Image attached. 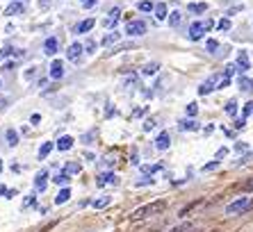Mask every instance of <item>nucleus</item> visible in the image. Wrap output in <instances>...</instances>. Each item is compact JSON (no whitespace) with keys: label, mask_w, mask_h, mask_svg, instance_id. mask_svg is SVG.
Returning a JSON list of instances; mask_svg holds the SVG:
<instances>
[{"label":"nucleus","mask_w":253,"mask_h":232,"mask_svg":"<svg viewBox=\"0 0 253 232\" xmlns=\"http://www.w3.org/2000/svg\"><path fill=\"white\" fill-rule=\"evenodd\" d=\"M167 200H153V203H148V205H144V207H139V209H135L132 214H130V219L132 221H144V219H153V216H160V214H165L167 212Z\"/></svg>","instance_id":"nucleus-1"},{"label":"nucleus","mask_w":253,"mask_h":232,"mask_svg":"<svg viewBox=\"0 0 253 232\" xmlns=\"http://www.w3.org/2000/svg\"><path fill=\"white\" fill-rule=\"evenodd\" d=\"M253 207V200L249 196H242V198H237V200H233V203L226 207V214H244V212H249V209Z\"/></svg>","instance_id":"nucleus-2"},{"label":"nucleus","mask_w":253,"mask_h":232,"mask_svg":"<svg viewBox=\"0 0 253 232\" xmlns=\"http://www.w3.org/2000/svg\"><path fill=\"white\" fill-rule=\"evenodd\" d=\"M126 35L128 37L146 35V23H144V21H128V25H126Z\"/></svg>","instance_id":"nucleus-3"},{"label":"nucleus","mask_w":253,"mask_h":232,"mask_svg":"<svg viewBox=\"0 0 253 232\" xmlns=\"http://www.w3.org/2000/svg\"><path fill=\"white\" fill-rule=\"evenodd\" d=\"M219 80H221V77H219L217 73H214V76H210V77H208V80L199 87V93H201V96H208V93H210L212 89H217L214 84H219Z\"/></svg>","instance_id":"nucleus-4"},{"label":"nucleus","mask_w":253,"mask_h":232,"mask_svg":"<svg viewBox=\"0 0 253 232\" xmlns=\"http://www.w3.org/2000/svg\"><path fill=\"white\" fill-rule=\"evenodd\" d=\"M119 21H121V9H119V7H114V9H110V12H107V16H105V21H103V25L112 30L114 25L119 23Z\"/></svg>","instance_id":"nucleus-5"},{"label":"nucleus","mask_w":253,"mask_h":232,"mask_svg":"<svg viewBox=\"0 0 253 232\" xmlns=\"http://www.w3.org/2000/svg\"><path fill=\"white\" fill-rule=\"evenodd\" d=\"M83 52H84V46H83V43H71L69 50H66V57H69L71 62H80Z\"/></svg>","instance_id":"nucleus-6"},{"label":"nucleus","mask_w":253,"mask_h":232,"mask_svg":"<svg viewBox=\"0 0 253 232\" xmlns=\"http://www.w3.org/2000/svg\"><path fill=\"white\" fill-rule=\"evenodd\" d=\"M206 23H192V28H189V39L192 41H199L201 37L206 35Z\"/></svg>","instance_id":"nucleus-7"},{"label":"nucleus","mask_w":253,"mask_h":232,"mask_svg":"<svg viewBox=\"0 0 253 232\" xmlns=\"http://www.w3.org/2000/svg\"><path fill=\"white\" fill-rule=\"evenodd\" d=\"M249 69H251V62H249L247 50H240V55H237V71H240V73H247Z\"/></svg>","instance_id":"nucleus-8"},{"label":"nucleus","mask_w":253,"mask_h":232,"mask_svg":"<svg viewBox=\"0 0 253 232\" xmlns=\"http://www.w3.org/2000/svg\"><path fill=\"white\" fill-rule=\"evenodd\" d=\"M171 146V137H169V132H160L158 134V139H155V148H158V151H167V148H169Z\"/></svg>","instance_id":"nucleus-9"},{"label":"nucleus","mask_w":253,"mask_h":232,"mask_svg":"<svg viewBox=\"0 0 253 232\" xmlns=\"http://www.w3.org/2000/svg\"><path fill=\"white\" fill-rule=\"evenodd\" d=\"M50 77H53V80H62V77H64V64H62L59 59H55L53 64H50Z\"/></svg>","instance_id":"nucleus-10"},{"label":"nucleus","mask_w":253,"mask_h":232,"mask_svg":"<svg viewBox=\"0 0 253 232\" xmlns=\"http://www.w3.org/2000/svg\"><path fill=\"white\" fill-rule=\"evenodd\" d=\"M96 185L98 187H105V185H119V178L114 173H103L96 178Z\"/></svg>","instance_id":"nucleus-11"},{"label":"nucleus","mask_w":253,"mask_h":232,"mask_svg":"<svg viewBox=\"0 0 253 232\" xmlns=\"http://www.w3.org/2000/svg\"><path fill=\"white\" fill-rule=\"evenodd\" d=\"M57 48H59V41L55 39V37H48V39H46V43H43V52L53 57L55 52H57Z\"/></svg>","instance_id":"nucleus-12"},{"label":"nucleus","mask_w":253,"mask_h":232,"mask_svg":"<svg viewBox=\"0 0 253 232\" xmlns=\"http://www.w3.org/2000/svg\"><path fill=\"white\" fill-rule=\"evenodd\" d=\"M94 25H96L94 18H84L83 23L76 25V35H84V32H89V30H94Z\"/></svg>","instance_id":"nucleus-13"},{"label":"nucleus","mask_w":253,"mask_h":232,"mask_svg":"<svg viewBox=\"0 0 253 232\" xmlns=\"http://www.w3.org/2000/svg\"><path fill=\"white\" fill-rule=\"evenodd\" d=\"M119 39H121V35H119L117 30H114V32H107V35L103 37V46L112 48V46H117V43H119Z\"/></svg>","instance_id":"nucleus-14"},{"label":"nucleus","mask_w":253,"mask_h":232,"mask_svg":"<svg viewBox=\"0 0 253 232\" xmlns=\"http://www.w3.org/2000/svg\"><path fill=\"white\" fill-rule=\"evenodd\" d=\"M169 232H206V230L201 226H196V223H183V226L173 228V230H169Z\"/></svg>","instance_id":"nucleus-15"},{"label":"nucleus","mask_w":253,"mask_h":232,"mask_svg":"<svg viewBox=\"0 0 253 232\" xmlns=\"http://www.w3.org/2000/svg\"><path fill=\"white\" fill-rule=\"evenodd\" d=\"M46 185H48V171H39L37 173V178H35V187L37 189H46Z\"/></svg>","instance_id":"nucleus-16"},{"label":"nucleus","mask_w":253,"mask_h":232,"mask_svg":"<svg viewBox=\"0 0 253 232\" xmlns=\"http://www.w3.org/2000/svg\"><path fill=\"white\" fill-rule=\"evenodd\" d=\"M153 12H155V18H158V21H167V18H169V14H167V2H158Z\"/></svg>","instance_id":"nucleus-17"},{"label":"nucleus","mask_w":253,"mask_h":232,"mask_svg":"<svg viewBox=\"0 0 253 232\" xmlns=\"http://www.w3.org/2000/svg\"><path fill=\"white\" fill-rule=\"evenodd\" d=\"M69 148H73V137H69V134L59 137V141H57V151H69Z\"/></svg>","instance_id":"nucleus-18"},{"label":"nucleus","mask_w":253,"mask_h":232,"mask_svg":"<svg viewBox=\"0 0 253 232\" xmlns=\"http://www.w3.org/2000/svg\"><path fill=\"white\" fill-rule=\"evenodd\" d=\"M23 12H25V7L21 2H14V5H9L5 9V16H18V14H23Z\"/></svg>","instance_id":"nucleus-19"},{"label":"nucleus","mask_w":253,"mask_h":232,"mask_svg":"<svg viewBox=\"0 0 253 232\" xmlns=\"http://www.w3.org/2000/svg\"><path fill=\"white\" fill-rule=\"evenodd\" d=\"M167 21H169V25H171V28H178V25L183 23V12H178V9H176V12H171Z\"/></svg>","instance_id":"nucleus-20"},{"label":"nucleus","mask_w":253,"mask_h":232,"mask_svg":"<svg viewBox=\"0 0 253 232\" xmlns=\"http://www.w3.org/2000/svg\"><path fill=\"white\" fill-rule=\"evenodd\" d=\"M187 9L192 14H203V12H208V2H189Z\"/></svg>","instance_id":"nucleus-21"},{"label":"nucleus","mask_w":253,"mask_h":232,"mask_svg":"<svg viewBox=\"0 0 253 232\" xmlns=\"http://www.w3.org/2000/svg\"><path fill=\"white\" fill-rule=\"evenodd\" d=\"M69 198H71V189H62V192L55 196V205H64Z\"/></svg>","instance_id":"nucleus-22"},{"label":"nucleus","mask_w":253,"mask_h":232,"mask_svg":"<svg viewBox=\"0 0 253 232\" xmlns=\"http://www.w3.org/2000/svg\"><path fill=\"white\" fill-rule=\"evenodd\" d=\"M158 69H160L158 62H151V64H146L144 69H141V76H155V73H158Z\"/></svg>","instance_id":"nucleus-23"},{"label":"nucleus","mask_w":253,"mask_h":232,"mask_svg":"<svg viewBox=\"0 0 253 232\" xmlns=\"http://www.w3.org/2000/svg\"><path fill=\"white\" fill-rule=\"evenodd\" d=\"M240 89L242 91H253V77H240Z\"/></svg>","instance_id":"nucleus-24"},{"label":"nucleus","mask_w":253,"mask_h":232,"mask_svg":"<svg viewBox=\"0 0 253 232\" xmlns=\"http://www.w3.org/2000/svg\"><path fill=\"white\" fill-rule=\"evenodd\" d=\"M69 180H71V175L66 173V171H59V173L53 178V182H55V185H66V182H69Z\"/></svg>","instance_id":"nucleus-25"},{"label":"nucleus","mask_w":253,"mask_h":232,"mask_svg":"<svg viewBox=\"0 0 253 232\" xmlns=\"http://www.w3.org/2000/svg\"><path fill=\"white\" fill-rule=\"evenodd\" d=\"M235 189H237V192H253V178H249V180L235 185Z\"/></svg>","instance_id":"nucleus-26"},{"label":"nucleus","mask_w":253,"mask_h":232,"mask_svg":"<svg viewBox=\"0 0 253 232\" xmlns=\"http://www.w3.org/2000/svg\"><path fill=\"white\" fill-rule=\"evenodd\" d=\"M180 130H189V132H192V130H199V123L196 121H192V118H185V121H180Z\"/></svg>","instance_id":"nucleus-27"},{"label":"nucleus","mask_w":253,"mask_h":232,"mask_svg":"<svg viewBox=\"0 0 253 232\" xmlns=\"http://www.w3.org/2000/svg\"><path fill=\"white\" fill-rule=\"evenodd\" d=\"M64 171H66L69 175H73V173H80V171H83V166H80L78 162H69V164L64 166Z\"/></svg>","instance_id":"nucleus-28"},{"label":"nucleus","mask_w":253,"mask_h":232,"mask_svg":"<svg viewBox=\"0 0 253 232\" xmlns=\"http://www.w3.org/2000/svg\"><path fill=\"white\" fill-rule=\"evenodd\" d=\"M7 144L12 146V148L18 144V132L16 130H7Z\"/></svg>","instance_id":"nucleus-29"},{"label":"nucleus","mask_w":253,"mask_h":232,"mask_svg":"<svg viewBox=\"0 0 253 232\" xmlns=\"http://www.w3.org/2000/svg\"><path fill=\"white\" fill-rule=\"evenodd\" d=\"M206 48H208V52H210V55H217V50H219L217 39H208L206 41Z\"/></svg>","instance_id":"nucleus-30"},{"label":"nucleus","mask_w":253,"mask_h":232,"mask_svg":"<svg viewBox=\"0 0 253 232\" xmlns=\"http://www.w3.org/2000/svg\"><path fill=\"white\" fill-rule=\"evenodd\" d=\"M53 148H55V146L50 144V141H46V144H43L42 148H39V157H42V159H43V157H48V155H50V151H53Z\"/></svg>","instance_id":"nucleus-31"},{"label":"nucleus","mask_w":253,"mask_h":232,"mask_svg":"<svg viewBox=\"0 0 253 232\" xmlns=\"http://www.w3.org/2000/svg\"><path fill=\"white\" fill-rule=\"evenodd\" d=\"M137 7H139V12H153V9H155V5L151 2V0H141Z\"/></svg>","instance_id":"nucleus-32"},{"label":"nucleus","mask_w":253,"mask_h":232,"mask_svg":"<svg viewBox=\"0 0 253 232\" xmlns=\"http://www.w3.org/2000/svg\"><path fill=\"white\" fill-rule=\"evenodd\" d=\"M226 114L228 116L237 114V100H228V103H226Z\"/></svg>","instance_id":"nucleus-33"},{"label":"nucleus","mask_w":253,"mask_h":232,"mask_svg":"<svg viewBox=\"0 0 253 232\" xmlns=\"http://www.w3.org/2000/svg\"><path fill=\"white\" fill-rule=\"evenodd\" d=\"M107 205H110V196H103V198H98V200H94L96 209H103V207H107Z\"/></svg>","instance_id":"nucleus-34"},{"label":"nucleus","mask_w":253,"mask_h":232,"mask_svg":"<svg viewBox=\"0 0 253 232\" xmlns=\"http://www.w3.org/2000/svg\"><path fill=\"white\" fill-rule=\"evenodd\" d=\"M217 28H219V32H228L230 30V18H221L217 23Z\"/></svg>","instance_id":"nucleus-35"},{"label":"nucleus","mask_w":253,"mask_h":232,"mask_svg":"<svg viewBox=\"0 0 253 232\" xmlns=\"http://www.w3.org/2000/svg\"><path fill=\"white\" fill-rule=\"evenodd\" d=\"M196 114H199V105H196V103H189L187 105V116H192V118H194Z\"/></svg>","instance_id":"nucleus-36"},{"label":"nucleus","mask_w":253,"mask_h":232,"mask_svg":"<svg viewBox=\"0 0 253 232\" xmlns=\"http://www.w3.org/2000/svg\"><path fill=\"white\" fill-rule=\"evenodd\" d=\"M233 73H237V64H228V66H226L224 77H228V80H230V76H233Z\"/></svg>","instance_id":"nucleus-37"},{"label":"nucleus","mask_w":253,"mask_h":232,"mask_svg":"<svg viewBox=\"0 0 253 232\" xmlns=\"http://www.w3.org/2000/svg\"><path fill=\"white\" fill-rule=\"evenodd\" d=\"M14 193H16V192H12V189H7L5 185H0V196H5V198H14Z\"/></svg>","instance_id":"nucleus-38"},{"label":"nucleus","mask_w":253,"mask_h":232,"mask_svg":"<svg viewBox=\"0 0 253 232\" xmlns=\"http://www.w3.org/2000/svg\"><path fill=\"white\" fill-rule=\"evenodd\" d=\"M253 114V103H247L244 105V112H242V118H247V116Z\"/></svg>","instance_id":"nucleus-39"},{"label":"nucleus","mask_w":253,"mask_h":232,"mask_svg":"<svg viewBox=\"0 0 253 232\" xmlns=\"http://www.w3.org/2000/svg\"><path fill=\"white\" fill-rule=\"evenodd\" d=\"M84 52H96V41H94V39L87 41V46H84Z\"/></svg>","instance_id":"nucleus-40"},{"label":"nucleus","mask_w":253,"mask_h":232,"mask_svg":"<svg viewBox=\"0 0 253 232\" xmlns=\"http://www.w3.org/2000/svg\"><path fill=\"white\" fill-rule=\"evenodd\" d=\"M12 52H14V48H9V46H7V48H2V50H0V59L9 57V55H12Z\"/></svg>","instance_id":"nucleus-41"},{"label":"nucleus","mask_w":253,"mask_h":232,"mask_svg":"<svg viewBox=\"0 0 253 232\" xmlns=\"http://www.w3.org/2000/svg\"><path fill=\"white\" fill-rule=\"evenodd\" d=\"M226 155H228V148H219V151H217V162H221Z\"/></svg>","instance_id":"nucleus-42"},{"label":"nucleus","mask_w":253,"mask_h":232,"mask_svg":"<svg viewBox=\"0 0 253 232\" xmlns=\"http://www.w3.org/2000/svg\"><path fill=\"white\" fill-rule=\"evenodd\" d=\"M96 2H98V0H80V5H83L84 9H89V7H94Z\"/></svg>","instance_id":"nucleus-43"},{"label":"nucleus","mask_w":253,"mask_h":232,"mask_svg":"<svg viewBox=\"0 0 253 232\" xmlns=\"http://www.w3.org/2000/svg\"><path fill=\"white\" fill-rule=\"evenodd\" d=\"M230 84V80L228 77H221V80H219V84H217V89H226Z\"/></svg>","instance_id":"nucleus-44"},{"label":"nucleus","mask_w":253,"mask_h":232,"mask_svg":"<svg viewBox=\"0 0 253 232\" xmlns=\"http://www.w3.org/2000/svg\"><path fill=\"white\" fill-rule=\"evenodd\" d=\"M219 166V162L217 159H214V162H210V164H206V166H203V171H214V168Z\"/></svg>","instance_id":"nucleus-45"},{"label":"nucleus","mask_w":253,"mask_h":232,"mask_svg":"<svg viewBox=\"0 0 253 232\" xmlns=\"http://www.w3.org/2000/svg\"><path fill=\"white\" fill-rule=\"evenodd\" d=\"M153 128H155V121H153V118H148V121L144 123V130L148 132V130H153Z\"/></svg>","instance_id":"nucleus-46"},{"label":"nucleus","mask_w":253,"mask_h":232,"mask_svg":"<svg viewBox=\"0 0 253 232\" xmlns=\"http://www.w3.org/2000/svg\"><path fill=\"white\" fill-rule=\"evenodd\" d=\"M50 7V0H39V9H48Z\"/></svg>","instance_id":"nucleus-47"},{"label":"nucleus","mask_w":253,"mask_h":232,"mask_svg":"<svg viewBox=\"0 0 253 232\" xmlns=\"http://www.w3.org/2000/svg\"><path fill=\"white\" fill-rule=\"evenodd\" d=\"M235 151H247V144H244V141H237V144H235Z\"/></svg>","instance_id":"nucleus-48"},{"label":"nucleus","mask_w":253,"mask_h":232,"mask_svg":"<svg viewBox=\"0 0 253 232\" xmlns=\"http://www.w3.org/2000/svg\"><path fill=\"white\" fill-rule=\"evenodd\" d=\"M244 123H247V118H237V121H235V128H244Z\"/></svg>","instance_id":"nucleus-49"},{"label":"nucleus","mask_w":253,"mask_h":232,"mask_svg":"<svg viewBox=\"0 0 253 232\" xmlns=\"http://www.w3.org/2000/svg\"><path fill=\"white\" fill-rule=\"evenodd\" d=\"M39 121H42V116H39V114H32V123H35V125H39Z\"/></svg>","instance_id":"nucleus-50"},{"label":"nucleus","mask_w":253,"mask_h":232,"mask_svg":"<svg viewBox=\"0 0 253 232\" xmlns=\"http://www.w3.org/2000/svg\"><path fill=\"white\" fill-rule=\"evenodd\" d=\"M32 203H35V196H30L28 200H25V203H23V207H30V205H32Z\"/></svg>","instance_id":"nucleus-51"},{"label":"nucleus","mask_w":253,"mask_h":232,"mask_svg":"<svg viewBox=\"0 0 253 232\" xmlns=\"http://www.w3.org/2000/svg\"><path fill=\"white\" fill-rule=\"evenodd\" d=\"M7 107V98H0V110H5Z\"/></svg>","instance_id":"nucleus-52"},{"label":"nucleus","mask_w":253,"mask_h":232,"mask_svg":"<svg viewBox=\"0 0 253 232\" xmlns=\"http://www.w3.org/2000/svg\"><path fill=\"white\" fill-rule=\"evenodd\" d=\"M0 171H2V159H0Z\"/></svg>","instance_id":"nucleus-53"}]
</instances>
